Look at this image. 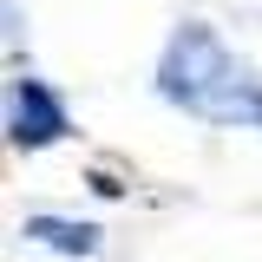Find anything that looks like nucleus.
<instances>
[{"instance_id": "obj_2", "label": "nucleus", "mask_w": 262, "mask_h": 262, "mask_svg": "<svg viewBox=\"0 0 262 262\" xmlns=\"http://www.w3.org/2000/svg\"><path fill=\"white\" fill-rule=\"evenodd\" d=\"M66 131H72L66 98L53 92L46 79L20 72V79L7 85V144H13V151H46V144H59Z\"/></svg>"}, {"instance_id": "obj_1", "label": "nucleus", "mask_w": 262, "mask_h": 262, "mask_svg": "<svg viewBox=\"0 0 262 262\" xmlns=\"http://www.w3.org/2000/svg\"><path fill=\"white\" fill-rule=\"evenodd\" d=\"M158 98L177 105L184 118L216 125V131H262V79H256V66L236 59L203 20H184L164 39Z\"/></svg>"}, {"instance_id": "obj_3", "label": "nucleus", "mask_w": 262, "mask_h": 262, "mask_svg": "<svg viewBox=\"0 0 262 262\" xmlns=\"http://www.w3.org/2000/svg\"><path fill=\"white\" fill-rule=\"evenodd\" d=\"M20 236L39 249H59V256H98V243H105L98 223H72V216H46V210L20 216Z\"/></svg>"}]
</instances>
